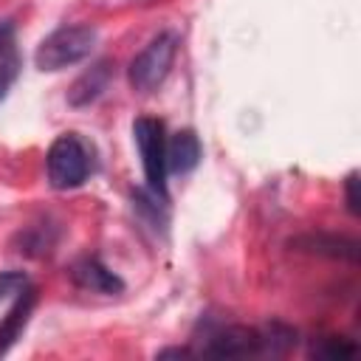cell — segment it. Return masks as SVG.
<instances>
[{
    "instance_id": "8",
    "label": "cell",
    "mask_w": 361,
    "mask_h": 361,
    "mask_svg": "<svg viewBox=\"0 0 361 361\" xmlns=\"http://www.w3.org/2000/svg\"><path fill=\"white\" fill-rule=\"evenodd\" d=\"M290 245H296L299 251L322 254V257H333V259H347V262H355V259H358V243L350 240V237H336V234H305V237H296Z\"/></svg>"
},
{
    "instance_id": "13",
    "label": "cell",
    "mask_w": 361,
    "mask_h": 361,
    "mask_svg": "<svg viewBox=\"0 0 361 361\" xmlns=\"http://www.w3.org/2000/svg\"><path fill=\"white\" fill-rule=\"evenodd\" d=\"M25 285H28V276L25 274H20V271H3L0 274V299L17 296Z\"/></svg>"
},
{
    "instance_id": "10",
    "label": "cell",
    "mask_w": 361,
    "mask_h": 361,
    "mask_svg": "<svg viewBox=\"0 0 361 361\" xmlns=\"http://www.w3.org/2000/svg\"><path fill=\"white\" fill-rule=\"evenodd\" d=\"M54 228L51 226H31V228H25V234H20V251H25V254H34V257H39V254H48L51 251V245H54Z\"/></svg>"
},
{
    "instance_id": "14",
    "label": "cell",
    "mask_w": 361,
    "mask_h": 361,
    "mask_svg": "<svg viewBox=\"0 0 361 361\" xmlns=\"http://www.w3.org/2000/svg\"><path fill=\"white\" fill-rule=\"evenodd\" d=\"M355 186H358V172H350L347 180H344V195H347L350 214H358V192H355Z\"/></svg>"
},
{
    "instance_id": "4",
    "label": "cell",
    "mask_w": 361,
    "mask_h": 361,
    "mask_svg": "<svg viewBox=\"0 0 361 361\" xmlns=\"http://www.w3.org/2000/svg\"><path fill=\"white\" fill-rule=\"evenodd\" d=\"M133 138L141 152V166L147 186L155 197L166 200V138H164V124L158 118H135L133 121Z\"/></svg>"
},
{
    "instance_id": "5",
    "label": "cell",
    "mask_w": 361,
    "mask_h": 361,
    "mask_svg": "<svg viewBox=\"0 0 361 361\" xmlns=\"http://www.w3.org/2000/svg\"><path fill=\"white\" fill-rule=\"evenodd\" d=\"M71 279L73 285H79L82 290H93V293H121L124 290V282L118 274H113L102 259L96 257H82L73 262L71 268Z\"/></svg>"
},
{
    "instance_id": "2",
    "label": "cell",
    "mask_w": 361,
    "mask_h": 361,
    "mask_svg": "<svg viewBox=\"0 0 361 361\" xmlns=\"http://www.w3.org/2000/svg\"><path fill=\"white\" fill-rule=\"evenodd\" d=\"M45 172L48 183L54 189H76L87 180L93 172V158L90 147L76 135V133H62L45 155Z\"/></svg>"
},
{
    "instance_id": "9",
    "label": "cell",
    "mask_w": 361,
    "mask_h": 361,
    "mask_svg": "<svg viewBox=\"0 0 361 361\" xmlns=\"http://www.w3.org/2000/svg\"><path fill=\"white\" fill-rule=\"evenodd\" d=\"M200 164V141L192 130H178L166 141V172L186 175Z\"/></svg>"
},
{
    "instance_id": "12",
    "label": "cell",
    "mask_w": 361,
    "mask_h": 361,
    "mask_svg": "<svg viewBox=\"0 0 361 361\" xmlns=\"http://www.w3.org/2000/svg\"><path fill=\"white\" fill-rule=\"evenodd\" d=\"M17 73H20V56H17V48L11 45L8 51L0 54V102L8 96Z\"/></svg>"
},
{
    "instance_id": "3",
    "label": "cell",
    "mask_w": 361,
    "mask_h": 361,
    "mask_svg": "<svg viewBox=\"0 0 361 361\" xmlns=\"http://www.w3.org/2000/svg\"><path fill=\"white\" fill-rule=\"evenodd\" d=\"M175 51H178V37L172 31H161L158 37H152L130 62V71H127L130 87L135 93H152L169 76Z\"/></svg>"
},
{
    "instance_id": "11",
    "label": "cell",
    "mask_w": 361,
    "mask_h": 361,
    "mask_svg": "<svg viewBox=\"0 0 361 361\" xmlns=\"http://www.w3.org/2000/svg\"><path fill=\"white\" fill-rule=\"evenodd\" d=\"M310 355H316V358H350V355H355V344L350 341V338H336V336H330V338H319L313 347H310Z\"/></svg>"
},
{
    "instance_id": "7",
    "label": "cell",
    "mask_w": 361,
    "mask_h": 361,
    "mask_svg": "<svg viewBox=\"0 0 361 361\" xmlns=\"http://www.w3.org/2000/svg\"><path fill=\"white\" fill-rule=\"evenodd\" d=\"M34 305H37V290H34L31 285H25V288L17 293L11 310H8V313L3 316V322H0V355H6L8 347L20 338L23 327L28 324V316H31Z\"/></svg>"
},
{
    "instance_id": "6",
    "label": "cell",
    "mask_w": 361,
    "mask_h": 361,
    "mask_svg": "<svg viewBox=\"0 0 361 361\" xmlns=\"http://www.w3.org/2000/svg\"><path fill=\"white\" fill-rule=\"evenodd\" d=\"M110 79H113V65H110L107 59H99L96 65H90V68L71 85V90H68V104H71V107H87V104H93V102L107 90Z\"/></svg>"
},
{
    "instance_id": "15",
    "label": "cell",
    "mask_w": 361,
    "mask_h": 361,
    "mask_svg": "<svg viewBox=\"0 0 361 361\" xmlns=\"http://www.w3.org/2000/svg\"><path fill=\"white\" fill-rule=\"evenodd\" d=\"M11 45H14V25L6 20V23H0V54L8 51Z\"/></svg>"
},
{
    "instance_id": "1",
    "label": "cell",
    "mask_w": 361,
    "mask_h": 361,
    "mask_svg": "<svg viewBox=\"0 0 361 361\" xmlns=\"http://www.w3.org/2000/svg\"><path fill=\"white\" fill-rule=\"evenodd\" d=\"M99 39V31L93 25H62L56 31H51L34 54V62L39 71H62L68 65L82 62L85 56H90L93 45Z\"/></svg>"
}]
</instances>
